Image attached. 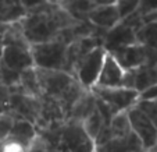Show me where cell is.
<instances>
[{
    "instance_id": "cell-5",
    "label": "cell",
    "mask_w": 157,
    "mask_h": 152,
    "mask_svg": "<svg viewBox=\"0 0 157 152\" xmlns=\"http://www.w3.org/2000/svg\"><path fill=\"white\" fill-rule=\"evenodd\" d=\"M60 146L67 152H96L95 141L86 134L82 123L67 122L61 128Z\"/></svg>"
},
{
    "instance_id": "cell-12",
    "label": "cell",
    "mask_w": 157,
    "mask_h": 152,
    "mask_svg": "<svg viewBox=\"0 0 157 152\" xmlns=\"http://www.w3.org/2000/svg\"><path fill=\"white\" fill-rule=\"evenodd\" d=\"M124 77H125V70L120 66V63L114 59L113 54L107 53L103 63V69H101L99 80L95 86L118 88V86H122Z\"/></svg>"
},
{
    "instance_id": "cell-29",
    "label": "cell",
    "mask_w": 157,
    "mask_h": 152,
    "mask_svg": "<svg viewBox=\"0 0 157 152\" xmlns=\"http://www.w3.org/2000/svg\"><path fill=\"white\" fill-rule=\"evenodd\" d=\"M146 152H157V141H156V144H154V145L151 146L149 151H146Z\"/></svg>"
},
{
    "instance_id": "cell-3",
    "label": "cell",
    "mask_w": 157,
    "mask_h": 152,
    "mask_svg": "<svg viewBox=\"0 0 157 152\" xmlns=\"http://www.w3.org/2000/svg\"><path fill=\"white\" fill-rule=\"evenodd\" d=\"M93 95L101 101L114 114L128 112L131 107L139 102L140 94L135 90H128L124 86L118 88H103V86H93Z\"/></svg>"
},
{
    "instance_id": "cell-23",
    "label": "cell",
    "mask_w": 157,
    "mask_h": 152,
    "mask_svg": "<svg viewBox=\"0 0 157 152\" xmlns=\"http://www.w3.org/2000/svg\"><path fill=\"white\" fill-rule=\"evenodd\" d=\"M28 152H61V151H60V148L54 146L52 142H49L44 137L38 134V137L35 138V141L31 145V148L28 149Z\"/></svg>"
},
{
    "instance_id": "cell-6",
    "label": "cell",
    "mask_w": 157,
    "mask_h": 152,
    "mask_svg": "<svg viewBox=\"0 0 157 152\" xmlns=\"http://www.w3.org/2000/svg\"><path fill=\"white\" fill-rule=\"evenodd\" d=\"M43 99L35 98L22 94H11L10 96L9 113L15 120H27V122L36 124L42 114Z\"/></svg>"
},
{
    "instance_id": "cell-13",
    "label": "cell",
    "mask_w": 157,
    "mask_h": 152,
    "mask_svg": "<svg viewBox=\"0 0 157 152\" xmlns=\"http://www.w3.org/2000/svg\"><path fill=\"white\" fill-rule=\"evenodd\" d=\"M96 152H145V148L139 137L131 131L125 137L113 138L103 145L96 146Z\"/></svg>"
},
{
    "instance_id": "cell-22",
    "label": "cell",
    "mask_w": 157,
    "mask_h": 152,
    "mask_svg": "<svg viewBox=\"0 0 157 152\" xmlns=\"http://www.w3.org/2000/svg\"><path fill=\"white\" fill-rule=\"evenodd\" d=\"M21 74L17 71H13L9 67H6L3 63H0V85L6 88H13V86L20 84Z\"/></svg>"
},
{
    "instance_id": "cell-2",
    "label": "cell",
    "mask_w": 157,
    "mask_h": 152,
    "mask_svg": "<svg viewBox=\"0 0 157 152\" xmlns=\"http://www.w3.org/2000/svg\"><path fill=\"white\" fill-rule=\"evenodd\" d=\"M67 50L68 45L60 39L31 45L33 64L43 70H60L67 73Z\"/></svg>"
},
{
    "instance_id": "cell-24",
    "label": "cell",
    "mask_w": 157,
    "mask_h": 152,
    "mask_svg": "<svg viewBox=\"0 0 157 152\" xmlns=\"http://www.w3.org/2000/svg\"><path fill=\"white\" fill-rule=\"evenodd\" d=\"M15 119L10 113H3L0 114V142H3L9 138L11 128L14 126Z\"/></svg>"
},
{
    "instance_id": "cell-18",
    "label": "cell",
    "mask_w": 157,
    "mask_h": 152,
    "mask_svg": "<svg viewBox=\"0 0 157 152\" xmlns=\"http://www.w3.org/2000/svg\"><path fill=\"white\" fill-rule=\"evenodd\" d=\"M77 21H88V15L98 7L99 2H60Z\"/></svg>"
},
{
    "instance_id": "cell-11",
    "label": "cell",
    "mask_w": 157,
    "mask_h": 152,
    "mask_svg": "<svg viewBox=\"0 0 157 152\" xmlns=\"http://www.w3.org/2000/svg\"><path fill=\"white\" fill-rule=\"evenodd\" d=\"M110 54H113L114 59L120 63V66L125 71L138 70L140 67L146 66V63H147V49L143 45H139V43L118 49V50Z\"/></svg>"
},
{
    "instance_id": "cell-1",
    "label": "cell",
    "mask_w": 157,
    "mask_h": 152,
    "mask_svg": "<svg viewBox=\"0 0 157 152\" xmlns=\"http://www.w3.org/2000/svg\"><path fill=\"white\" fill-rule=\"evenodd\" d=\"M24 6L27 7L28 14L20 21V24L29 45L54 41L61 31L79 22L60 2H24Z\"/></svg>"
},
{
    "instance_id": "cell-15",
    "label": "cell",
    "mask_w": 157,
    "mask_h": 152,
    "mask_svg": "<svg viewBox=\"0 0 157 152\" xmlns=\"http://www.w3.org/2000/svg\"><path fill=\"white\" fill-rule=\"evenodd\" d=\"M36 137H38V130H36L35 124L27 122V120H15L11 133L9 135V140L22 145L28 151Z\"/></svg>"
},
{
    "instance_id": "cell-21",
    "label": "cell",
    "mask_w": 157,
    "mask_h": 152,
    "mask_svg": "<svg viewBox=\"0 0 157 152\" xmlns=\"http://www.w3.org/2000/svg\"><path fill=\"white\" fill-rule=\"evenodd\" d=\"M107 123H110V122H107V120L104 119V116L101 114V112L99 110V109H96V110L82 123V126H83V128H85L86 134L95 141Z\"/></svg>"
},
{
    "instance_id": "cell-26",
    "label": "cell",
    "mask_w": 157,
    "mask_h": 152,
    "mask_svg": "<svg viewBox=\"0 0 157 152\" xmlns=\"http://www.w3.org/2000/svg\"><path fill=\"white\" fill-rule=\"evenodd\" d=\"M10 90L6 86L0 85V114L9 113V107H10Z\"/></svg>"
},
{
    "instance_id": "cell-8",
    "label": "cell",
    "mask_w": 157,
    "mask_h": 152,
    "mask_svg": "<svg viewBox=\"0 0 157 152\" xmlns=\"http://www.w3.org/2000/svg\"><path fill=\"white\" fill-rule=\"evenodd\" d=\"M0 63L17 73L35 67L31 53V45H3Z\"/></svg>"
},
{
    "instance_id": "cell-7",
    "label": "cell",
    "mask_w": 157,
    "mask_h": 152,
    "mask_svg": "<svg viewBox=\"0 0 157 152\" xmlns=\"http://www.w3.org/2000/svg\"><path fill=\"white\" fill-rule=\"evenodd\" d=\"M128 117H129L132 131L142 141L145 152L149 151L157 141V127L138 105L128 110Z\"/></svg>"
},
{
    "instance_id": "cell-25",
    "label": "cell",
    "mask_w": 157,
    "mask_h": 152,
    "mask_svg": "<svg viewBox=\"0 0 157 152\" xmlns=\"http://www.w3.org/2000/svg\"><path fill=\"white\" fill-rule=\"evenodd\" d=\"M117 7L120 11V17L121 20L132 15L140 7V2H117Z\"/></svg>"
},
{
    "instance_id": "cell-10",
    "label": "cell",
    "mask_w": 157,
    "mask_h": 152,
    "mask_svg": "<svg viewBox=\"0 0 157 152\" xmlns=\"http://www.w3.org/2000/svg\"><path fill=\"white\" fill-rule=\"evenodd\" d=\"M88 21L104 31L114 28L121 21L117 2H99L98 7L88 15Z\"/></svg>"
},
{
    "instance_id": "cell-9",
    "label": "cell",
    "mask_w": 157,
    "mask_h": 152,
    "mask_svg": "<svg viewBox=\"0 0 157 152\" xmlns=\"http://www.w3.org/2000/svg\"><path fill=\"white\" fill-rule=\"evenodd\" d=\"M135 43H138L136 31L128 24H125L124 21H120L114 28L107 31L103 46L107 50V53H113L118 49L127 48V46L135 45Z\"/></svg>"
},
{
    "instance_id": "cell-14",
    "label": "cell",
    "mask_w": 157,
    "mask_h": 152,
    "mask_svg": "<svg viewBox=\"0 0 157 152\" xmlns=\"http://www.w3.org/2000/svg\"><path fill=\"white\" fill-rule=\"evenodd\" d=\"M96 109H98V99L93 95L92 91L86 90L71 109V113H70L67 122L83 123Z\"/></svg>"
},
{
    "instance_id": "cell-28",
    "label": "cell",
    "mask_w": 157,
    "mask_h": 152,
    "mask_svg": "<svg viewBox=\"0 0 157 152\" xmlns=\"http://www.w3.org/2000/svg\"><path fill=\"white\" fill-rule=\"evenodd\" d=\"M7 27H9V25L0 24V56H2V52H3V38H4V34H6Z\"/></svg>"
},
{
    "instance_id": "cell-27",
    "label": "cell",
    "mask_w": 157,
    "mask_h": 152,
    "mask_svg": "<svg viewBox=\"0 0 157 152\" xmlns=\"http://www.w3.org/2000/svg\"><path fill=\"white\" fill-rule=\"evenodd\" d=\"M139 101H157V85H153L146 91L140 92Z\"/></svg>"
},
{
    "instance_id": "cell-4",
    "label": "cell",
    "mask_w": 157,
    "mask_h": 152,
    "mask_svg": "<svg viewBox=\"0 0 157 152\" xmlns=\"http://www.w3.org/2000/svg\"><path fill=\"white\" fill-rule=\"evenodd\" d=\"M106 54L107 50L104 49V46H100V48L92 50L90 53H88L85 57H82L77 63V66L74 67L72 75L79 81L81 85L85 86L86 90H92L96 85L100 71L103 69Z\"/></svg>"
},
{
    "instance_id": "cell-17",
    "label": "cell",
    "mask_w": 157,
    "mask_h": 152,
    "mask_svg": "<svg viewBox=\"0 0 157 152\" xmlns=\"http://www.w3.org/2000/svg\"><path fill=\"white\" fill-rule=\"evenodd\" d=\"M28 14L24 2H0V24L11 25L24 20Z\"/></svg>"
},
{
    "instance_id": "cell-16",
    "label": "cell",
    "mask_w": 157,
    "mask_h": 152,
    "mask_svg": "<svg viewBox=\"0 0 157 152\" xmlns=\"http://www.w3.org/2000/svg\"><path fill=\"white\" fill-rule=\"evenodd\" d=\"M10 94H22L35 98H42V90L39 85V80L36 75V69H28L21 73L20 84L10 88Z\"/></svg>"
},
{
    "instance_id": "cell-19",
    "label": "cell",
    "mask_w": 157,
    "mask_h": 152,
    "mask_svg": "<svg viewBox=\"0 0 157 152\" xmlns=\"http://www.w3.org/2000/svg\"><path fill=\"white\" fill-rule=\"evenodd\" d=\"M136 39L139 45H143L149 50L157 52V21L145 22L136 32Z\"/></svg>"
},
{
    "instance_id": "cell-20",
    "label": "cell",
    "mask_w": 157,
    "mask_h": 152,
    "mask_svg": "<svg viewBox=\"0 0 157 152\" xmlns=\"http://www.w3.org/2000/svg\"><path fill=\"white\" fill-rule=\"evenodd\" d=\"M109 130L113 138L125 137L129 134L132 131V127H131V122L128 117V112H121V113L114 114L109 123Z\"/></svg>"
}]
</instances>
